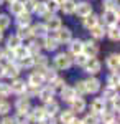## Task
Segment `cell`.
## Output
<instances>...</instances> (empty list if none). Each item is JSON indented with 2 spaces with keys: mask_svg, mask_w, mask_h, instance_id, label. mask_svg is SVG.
Instances as JSON below:
<instances>
[{
  "mask_svg": "<svg viewBox=\"0 0 120 124\" xmlns=\"http://www.w3.org/2000/svg\"><path fill=\"white\" fill-rule=\"evenodd\" d=\"M12 93V89H10V85L7 83H0V98H3V96H8Z\"/></svg>",
  "mask_w": 120,
  "mask_h": 124,
  "instance_id": "cell-45",
  "label": "cell"
},
{
  "mask_svg": "<svg viewBox=\"0 0 120 124\" xmlns=\"http://www.w3.org/2000/svg\"><path fill=\"white\" fill-rule=\"evenodd\" d=\"M38 96H40V99H41L43 103H49V101H53L54 89H53L51 86H46V88H43V89L38 91Z\"/></svg>",
  "mask_w": 120,
  "mask_h": 124,
  "instance_id": "cell-11",
  "label": "cell"
},
{
  "mask_svg": "<svg viewBox=\"0 0 120 124\" xmlns=\"http://www.w3.org/2000/svg\"><path fill=\"white\" fill-rule=\"evenodd\" d=\"M13 56H15V58L20 61V60H23V58L30 56V55H28V50H27L25 46H18L15 51H13Z\"/></svg>",
  "mask_w": 120,
  "mask_h": 124,
  "instance_id": "cell-34",
  "label": "cell"
},
{
  "mask_svg": "<svg viewBox=\"0 0 120 124\" xmlns=\"http://www.w3.org/2000/svg\"><path fill=\"white\" fill-rule=\"evenodd\" d=\"M56 33H58V35H56V40H58L59 43H69V41L73 40V33H71V30L66 28V27H64V28L61 27Z\"/></svg>",
  "mask_w": 120,
  "mask_h": 124,
  "instance_id": "cell-9",
  "label": "cell"
},
{
  "mask_svg": "<svg viewBox=\"0 0 120 124\" xmlns=\"http://www.w3.org/2000/svg\"><path fill=\"white\" fill-rule=\"evenodd\" d=\"M91 35H92V37H94L95 40L104 38V35H105V28H104V25L97 23L95 27H92V28H91Z\"/></svg>",
  "mask_w": 120,
  "mask_h": 124,
  "instance_id": "cell-26",
  "label": "cell"
},
{
  "mask_svg": "<svg viewBox=\"0 0 120 124\" xmlns=\"http://www.w3.org/2000/svg\"><path fill=\"white\" fill-rule=\"evenodd\" d=\"M46 28L48 31H58V30L63 27V23H61V18L59 17H56V15H48L46 17Z\"/></svg>",
  "mask_w": 120,
  "mask_h": 124,
  "instance_id": "cell-6",
  "label": "cell"
},
{
  "mask_svg": "<svg viewBox=\"0 0 120 124\" xmlns=\"http://www.w3.org/2000/svg\"><path fill=\"white\" fill-rule=\"evenodd\" d=\"M45 109L43 108H35L33 111H28V117H30V121H36V123H41L43 119H45Z\"/></svg>",
  "mask_w": 120,
  "mask_h": 124,
  "instance_id": "cell-13",
  "label": "cell"
},
{
  "mask_svg": "<svg viewBox=\"0 0 120 124\" xmlns=\"http://www.w3.org/2000/svg\"><path fill=\"white\" fill-rule=\"evenodd\" d=\"M41 124H56V119L53 116H45V119L41 121Z\"/></svg>",
  "mask_w": 120,
  "mask_h": 124,
  "instance_id": "cell-51",
  "label": "cell"
},
{
  "mask_svg": "<svg viewBox=\"0 0 120 124\" xmlns=\"http://www.w3.org/2000/svg\"><path fill=\"white\" fill-rule=\"evenodd\" d=\"M33 12H35L36 15H41V17H48V15H49L48 10H46V3H45V2H38Z\"/></svg>",
  "mask_w": 120,
  "mask_h": 124,
  "instance_id": "cell-31",
  "label": "cell"
},
{
  "mask_svg": "<svg viewBox=\"0 0 120 124\" xmlns=\"http://www.w3.org/2000/svg\"><path fill=\"white\" fill-rule=\"evenodd\" d=\"M84 85H86V93H91V94L97 93V91L100 89V81H99L97 78H94V76H91L89 79H86Z\"/></svg>",
  "mask_w": 120,
  "mask_h": 124,
  "instance_id": "cell-7",
  "label": "cell"
},
{
  "mask_svg": "<svg viewBox=\"0 0 120 124\" xmlns=\"http://www.w3.org/2000/svg\"><path fill=\"white\" fill-rule=\"evenodd\" d=\"M43 109H45L46 116H54L56 113L59 111V106H58V103H56V101H49V103H46V106H45Z\"/></svg>",
  "mask_w": 120,
  "mask_h": 124,
  "instance_id": "cell-28",
  "label": "cell"
},
{
  "mask_svg": "<svg viewBox=\"0 0 120 124\" xmlns=\"http://www.w3.org/2000/svg\"><path fill=\"white\" fill-rule=\"evenodd\" d=\"M76 119L74 117V111H63L61 113V123L63 124H71Z\"/></svg>",
  "mask_w": 120,
  "mask_h": 124,
  "instance_id": "cell-32",
  "label": "cell"
},
{
  "mask_svg": "<svg viewBox=\"0 0 120 124\" xmlns=\"http://www.w3.org/2000/svg\"><path fill=\"white\" fill-rule=\"evenodd\" d=\"M3 2H5V0H0V5H2V3H3Z\"/></svg>",
  "mask_w": 120,
  "mask_h": 124,
  "instance_id": "cell-57",
  "label": "cell"
},
{
  "mask_svg": "<svg viewBox=\"0 0 120 124\" xmlns=\"http://www.w3.org/2000/svg\"><path fill=\"white\" fill-rule=\"evenodd\" d=\"M82 124H100V119H99V116L91 113V114H87L82 119Z\"/></svg>",
  "mask_w": 120,
  "mask_h": 124,
  "instance_id": "cell-38",
  "label": "cell"
},
{
  "mask_svg": "<svg viewBox=\"0 0 120 124\" xmlns=\"http://www.w3.org/2000/svg\"><path fill=\"white\" fill-rule=\"evenodd\" d=\"M104 23L109 27H115L119 23V10H105L104 12Z\"/></svg>",
  "mask_w": 120,
  "mask_h": 124,
  "instance_id": "cell-4",
  "label": "cell"
},
{
  "mask_svg": "<svg viewBox=\"0 0 120 124\" xmlns=\"http://www.w3.org/2000/svg\"><path fill=\"white\" fill-rule=\"evenodd\" d=\"M74 13L77 15V17H87V15H91L92 13V5L91 3H87V2H76V10H74Z\"/></svg>",
  "mask_w": 120,
  "mask_h": 124,
  "instance_id": "cell-2",
  "label": "cell"
},
{
  "mask_svg": "<svg viewBox=\"0 0 120 124\" xmlns=\"http://www.w3.org/2000/svg\"><path fill=\"white\" fill-rule=\"evenodd\" d=\"M36 3H38V0H27V2H25V10H27L28 13L33 12L35 7H36Z\"/></svg>",
  "mask_w": 120,
  "mask_h": 124,
  "instance_id": "cell-48",
  "label": "cell"
},
{
  "mask_svg": "<svg viewBox=\"0 0 120 124\" xmlns=\"http://www.w3.org/2000/svg\"><path fill=\"white\" fill-rule=\"evenodd\" d=\"M71 106H73V109L71 111H77V113H82L84 109H86V101H84L82 98H74L73 101H71Z\"/></svg>",
  "mask_w": 120,
  "mask_h": 124,
  "instance_id": "cell-25",
  "label": "cell"
},
{
  "mask_svg": "<svg viewBox=\"0 0 120 124\" xmlns=\"http://www.w3.org/2000/svg\"><path fill=\"white\" fill-rule=\"evenodd\" d=\"M10 89H12L15 94H23V93L27 91V85H25V81H21V79H15V81L10 85Z\"/></svg>",
  "mask_w": 120,
  "mask_h": 124,
  "instance_id": "cell-18",
  "label": "cell"
},
{
  "mask_svg": "<svg viewBox=\"0 0 120 124\" xmlns=\"http://www.w3.org/2000/svg\"><path fill=\"white\" fill-rule=\"evenodd\" d=\"M119 83H120V79H119V73L117 71H112V75L109 78H107V86L109 88H119Z\"/></svg>",
  "mask_w": 120,
  "mask_h": 124,
  "instance_id": "cell-29",
  "label": "cell"
},
{
  "mask_svg": "<svg viewBox=\"0 0 120 124\" xmlns=\"http://www.w3.org/2000/svg\"><path fill=\"white\" fill-rule=\"evenodd\" d=\"M10 12L13 13V15H20V13H23V12H27L25 10V2H21V0H15V2H10Z\"/></svg>",
  "mask_w": 120,
  "mask_h": 124,
  "instance_id": "cell-16",
  "label": "cell"
},
{
  "mask_svg": "<svg viewBox=\"0 0 120 124\" xmlns=\"http://www.w3.org/2000/svg\"><path fill=\"white\" fill-rule=\"evenodd\" d=\"M119 65H120V56L117 53H112L107 58V66L110 71H119Z\"/></svg>",
  "mask_w": 120,
  "mask_h": 124,
  "instance_id": "cell-17",
  "label": "cell"
},
{
  "mask_svg": "<svg viewBox=\"0 0 120 124\" xmlns=\"http://www.w3.org/2000/svg\"><path fill=\"white\" fill-rule=\"evenodd\" d=\"M2 53H3V51H2V50H0V56H2Z\"/></svg>",
  "mask_w": 120,
  "mask_h": 124,
  "instance_id": "cell-58",
  "label": "cell"
},
{
  "mask_svg": "<svg viewBox=\"0 0 120 124\" xmlns=\"http://www.w3.org/2000/svg\"><path fill=\"white\" fill-rule=\"evenodd\" d=\"M15 108H17L18 113H28L30 111V99L28 98H20L17 101V104H15Z\"/></svg>",
  "mask_w": 120,
  "mask_h": 124,
  "instance_id": "cell-24",
  "label": "cell"
},
{
  "mask_svg": "<svg viewBox=\"0 0 120 124\" xmlns=\"http://www.w3.org/2000/svg\"><path fill=\"white\" fill-rule=\"evenodd\" d=\"M31 35L33 37H38V38H45L48 35V28L45 23H36L33 28H31Z\"/></svg>",
  "mask_w": 120,
  "mask_h": 124,
  "instance_id": "cell-15",
  "label": "cell"
},
{
  "mask_svg": "<svg viewBox=\"0 0 120 124\" xmlns=\"http://www.w3.org/2000/svg\"><path fill=\"white\" fill-rule=\"evenodd\" d=\"M8 27H10V18H8V15H5V13H0V31L7 30Z\"/></svg>",
  "mask_w": 120,
  "mask_h": 124,
  "instance_id": "cell-39",
  "label": "cell"
},
{
  "mask_svg": "<svg viewBox=\"0 0 120 124\" xmlns=\"http://www.w3.org/2000/svg\"><path fill=\"white\" fill-rule=\"evenodd\" d=\"M8 2H15V0H8Z\"/></svg>",
  "mask_w": 120,
  "mask_h": 124,
  "instance_id": "cell-59",
  "label": "cell"
},
{
  "mask_svg": "<svg viewBox=\"0 0 120 124\" xmlns=\"http://www.w3.org/2000/svg\"><path fill=\"white\" fill-rule=\"evenodd\" d=\"M33 66V56H27L23 60H20V66L18 68H31Z\"/></svg>",
  "mask_w": 120,
  "mask_h": 124,
  "instance_id": "cell-43",
  "label": "cell"
},
{
  "mask_svg": "<svg viewBox=\"0 0 120 124\" xmlns=\"http://www.w3.org/2000/svg\"><path fill=\"white\" fill-rule=\"evenodd\" d=\"M45 3H46V10H48V13H51V15H53L54 12H58V10H59V5L56 3L54 0H46Z\"/></svg>",
  "mask_w": 120,
  "mask_h": 124,
  "instance_id": "cell-40",
  "label": "cell"
},
{
  "mask_svg": "<svg viewBox=\"0 0 120 124\" xmlns=\"http://www.w3.org/2000/svg\"><path fill=\"white\" fill-rule=\"evenodd\" d=\"M71 124H82V121H79V119H74Z\"/></svg>",
  "mask_w": 120,
  "mask_h": 124,
  "instance_id": "cell-53",
  "label": "cell"
},
{
  "mask_svg": "<svg viewBox=\"0 0 120 124\" xmlns=\"http://www.w3.org/2000/svg\"><path fill=\"white\" fill-rule=\"evenodd\" d=\"M20 73V68L15 65V63H8L7 66H3V76L7 78H12V79H17Z\"/></svg>",
  "mask_w": 120,
  "mask_h": 124,
  "instance_id": "cell-10",
  "label": "cell"
},
{
  "mask_svg": "<svg viewBox=\"0 0 120 124\" xmlns=\"http://www.w3.org/2000/svg\"><path fill=\"white\" fill-rule=\"evenodd\" d=\"M0 124H15V123H13V119H12V117H3Z\"/></svg>",
  "mask_w": 120,
  "mask_h": 124,
  "instance_id": "cell-52",
  "label": "cell"
},
{
  "mask_svg": "<svg viewBox=\"0 0 120 124\" xmlns=\"http://www.w3.org/2000/svg\"><path fill=\"white\" fill-rule=\"evenodd\" d=\"M104 5H105V10H119V7H117V0H105Z\"/></svg>",
  "mask_w": 120,
  "mask_h": 124,
  "instance_id": "cell-47",
  "label": "cell"
},
{
  "mask_svg": "<svg viewBox=\"0 0 120 124\" xmlns=\"http://www.w3.org/2000/svg\"><path fill=\"white\" fill-rule=\"evenodd\" d=\"M43 46L46 48L48 51H54L56 48L59 46V41H58V40H56V37H45V45H43Z\"/></svg>",
  "mask_w": 120,
  "mask_h": 124,
  "instance_id": "cell-22",
  "label": "cell"
},
{
  "mask_svg": "<svg viewBox=\"0 0 120 124\" xmlns=\"http://www.w3.org/2000/svg\"><path fill=\"white\" fill-rule=\"evenodd\" d=\"M40 48H41V45H38V41H31L27 46L28 55H30V56H36L38 53H40Z\"/></svg>",
  "mask_w": 120,
  "mask_h": 124,
  "instance_id": "cell-33",
  "label": "cell"
},
{
  "mask_svg": "<svg viewBox=\"0 0 120 124\" xmlns=\"http://www.w3.org/2000/svg\"><path fill=\"white\" fill-rule=\"evenodd\" d=\"M107 35H109V38H110L112 41H119V38H120L119 27H117V25H115V27H110L109 31H107Z\"/></svg>",
  "mask_w": 120,
  "mask_h": 124,
  "instance_id": "cell-36",
  "label": "cell"
},
{
  "mask_svg": "<svg viewBox=\"0 0 120 124\" xmlns=\"http://www.w3.org/2000/svg\"><path fill=\"white\" fill-rule=\"evenodd\" d=\"M56 76H58V75H56V71L53 68H46V70L43 71V78H45V79H49V81H51V79L56 78Z\"/></svg>",
  "mask_w": 120,
  "mask_h": 124,
  "instance_id": "cell-46",
  "label": "cell"
},
{
  "mask_svg": "<svg viewBox=\"0 0 120 124\" xmlns=\"http://www.w3.org/2000/svg\"><path fill=\"white\" fill-rule=\"evenodd\" d=\"M87 60H89V58L86 56L84 53H79V55H76V65H77V66H82V68H84V65L87 63Z\"/></svg>",
  "mask_w": 120,
  "mask_h": 124,
  "instance_id": "cell-44",
  "label": "cell"
},
{
  "mask_svg": "<svg viewBox=\"0 0 120 124\" xmlns=\"http://www.w3.org/2000/svg\"><path fill=\"white\" fill-rule=\"evenodd\" d=\"M91 111H92V114L100 116L102 113L105 111V99H102V98H95L92 103H91Z\"/></svg>",
  "mask_w": 120,
  "mask_h": 124,
  "instance_id": "cell-8",
  "label": "cell"
},
{
  "mask_svg": "<svg viewBox=\"0 0 120 124\" xmlns=\"http://www.w3.org/2000/svg\"><path fill=\"white\" fill-rule=\"evenodd\" d=\"M17 23H18V28H21V27H28V25L31 23L30 13H28V12H23V13L17 15Z\"/></svg>",
  "mask_w": 120,
  "mask_h": 124,
  "instance_id": "cell-23",
  "label": "cell"
},
{
  "mask_svg": "<svg viewBox=\"0 0 120 124\" xmlns=\"http://www.w3.org/2000/svg\"><path fill=\"white\" fill-rule=\"evenodd\" d=\"M54 65L58 70H69L73 66V58L69 56L67 53H59L54 58Z\"/></svg>",
  "mask_w": 120,
  "mask_h": 124,
  "instance_id": "cell-1",
  "label": "cell"
},
{
  "mask_svg": "<svg viewBox=\"0 0 120 124\" xmlns=\"http://www.w3.org/2000/svg\"><path fill=\"white\" fill-rule=\"evenodd\" d=\"M82 23H84V27H86L87 30H91L92 27H95V25L99 23V17L94 15V13H91V15H87V17L82 18Z\"/></svg>",
  "mask_w": 120,
  "mask_h": 124,
  "instance_id": "cell-21",
  "label": "cell"
},
{
  "mask_svg": "<svg viewBox=\"0 0 120 124\" xmlns=\"http://www.w3.org/2000/svg\"><path fill=\"white\" fill-rule=\"evenodd\" d=\"M82 53L86 55L87 58H95L97 56V53H99V45L95 43V41H86L82 46Z\"/></svg>",
  "mask_w": 120,
  "mask_h": 124,
  "instance_id": "cell-5",
  "label": "cell"
},
{
  "mask_svg": "<svg viewBox=\"0 0 120 124\" xmlns=\"http://www.w3.org/2000/svg\"><path fill=\"white\" fill-rule=\"evenodd\" d=\"M10 111V104L7 101H0V114H7Z\"/></svg>",
  "mask_w": 120,
  "mask_h": 124,
  "instance_id": "cell-50",
  "label": "cell"
},
{
  "mask_svg": "<svg viewBox=\"0 0 120 124\" xmlns=\"http://www.w3.org/2000/svg\"><path fill=\"white\" fill-rule=\"evenodd\" d=\"M100 116H102L104 124H113L115 123V113H107V111H104Z\"/></svg>",
  "mask_w": 120,
  "mask_h": 124,
  "instance_id": "cell-37",
  "label": "cell"
},
{
  "mask_svg": "<svg viewBox=\"0 0 120 124\" xmlns=\"http://www.w3.org/2000/svg\"><path fill=\"white\" fill-rule=\"evenodd\" d=\"M115 96H119V94H117V89L107 86V88H105V91H104V98H105V99H113Z\"/></svg>",
  "mask_w": 120,
  "mask_h": 124,
  "instance_id": "cell-41",
  "label": "cell"
},
{
  "mask_svg": "<svg viewBox=\"0 0 120 124\" xmlns=\"http://www.w3.org/2000/svg\"><path fill=\"white\" fill-rule=\"evenodd\" d=\"M18 46H21V40L17 37V35H13V37H10L7 40V48H8L10 51H15Z\"/></svg>",
  "mask_w": 120,
  "mask_h": 124,
  "instance_id": "cell-27",
  "label": "cell"
},
{
  "mask_svg": "<svg viewBox=\"0 0 120 124\" xmlns=\"http://www.w3.org/2000/svg\"><path fill=\"white\" fill-rule=\"evenodd\" d=\"M56 3H58V5H59V7H61V3H63V2H64V0H54Z\"/></svg>",
  "mask_w": 120,
  "mask_h": 124,
  "instance_id": "cell-55",
  "label": "cell"
},
{
  "mask_svg": "<svg viewBox=\"0 0 120 124\" xmlns=\"http://www.w3.org/2000/svg\"><path fill=\"white\" fill-rule=\"evenodd\" d=\"M30 117H28V113H18V114L13 117V123L15 124H28Z\"/></svg>",
  "mask_w": 120,
  "mask_h": 124,
  "instance_id": "cell-35",
  "label": "cell"
},
{
  "mask_svg": "<svg viewBox=\"0 0 120 124\" xmlns=\"http://www.w3.org/2000/svg\"><path fill=\"white\" fill-rule=\"evenodd\" d=\"M61 98L67 101V103H71L74 98H77V93H76V89L71 88V86H63L61 88Z\"/></svg>",
  "mask_w": 120,
  "mask_h": 124,
  "instance_id": "cell-12",
  "label": "cell"
},
{
  "mask_svg": "<svg viewBox=\"0 0 120 124\" xmlns=\"http://www.w3.org/2000/svg\"><path fill=\"white\" fill-rule=\"evenodd\" d=\"M43 83H45V78H43V75H40L38 71H35V73H31V75H30V78H28V85H27V86L40 88Z\"/></svg>",
  "mask_w": 120,
  "mask_h": 124,
  "instance_id": "cell-14",
  "label": "cell"
},
{
  "mask_svg": "<svg viewBox=\"0 0 120 124\" xmlns=\"http://www.w3.org/2000/svg\"><path fill=\"white\" fill-rule=\"evenodd\" d=\"M3 40V31H0V41Z\"/></svg>",
  "mask_w": 120,
  "mask_h": 124,
  "instance_id": "cell-56",
  "label": "cell"
},
{
  "mask_svg": "<svg viewBox=\"0 0 120 124\" xmlns=\"http://www.w3.org/2000/svg\"><path fill=\"white\" fill-rule=\"evenodd\" d=\"M74 89H76V93H79V94H86V85H84V81H77Z\"/></svg>",
  "mask_w": 120,
  "mask_h": 124,
  "instance_id": "cell-49",
  "label": "cell"
},
{
  "mask_svg": "<svg viewBox=\"0 0 120 124\" xmlns=\"http://www.w3.org/2000/svg\"><path fill=\"white\" fill-rule=\"evenodd\" d=\"M84 70H86L89 75H97V73H100L102 65H100V61H99L97 58H89L87 63L84 65Z\"/></svg>",
  "mask_w": 120,
  "mask_h": 124,
  "instance_id": "cell-3",
  "label": "cell"
},
{
  "mask_svg": "<svg viewBox=\"0 0 120 124\" xmlns=\"http://www.w3.org/2000/svg\"><path fill=\"white\" fill-rule=\"evenodd\" d=\"M69 43H71V45H69V51L73 53L74 56H76V55H79V53H82L84 41H81V40H71Z\"/></svg>",
  "mask_w": 120,
  "mask_h": 124,
  "instance_id": "cell-20",
  "label": "cell"
},
{
  "mask_svg": "<svg viewBox=\"0 0 120 124\" xmlns=\"http://www.w3.org/2000/svg\"><path fill=\"white\" fill-rule=\"evenodd\" d=\"M3 76V66H2V65H0V78Z\"/></svg>",
  "mask_w": 120,
  "mask_h": 124,
  "instance_id": "cell-54",
  "label": "cell"
},
{
  "mask_svg": "<svg viewBox=\"0 0 120 124\" xmlns=\"http://www.w3.org/2000/svg\"><path fill=\"white\" fill-rule=\"evenodd\" d=\"M59 8L63 10L66 15H73L74 10H76V0H64Z\"/></svg>",
  "mask_w": 120,
  "mask_h": 124,
  "instance_id": "cell-19",
  "label": "cell"
},
{
  "mask_svg": "<svg viewBox=\"0 0 120 124\" xmlns=\"http://www.w3.org/2000/svg\"><path fill=\"white\" fill-rule=\"evenodd\" d=\"M63 86H64V79H63V78L56 76V78H53V79H51V88H53V89H58V88L61 89Z\"/></svg>",
  "mask_w": 120,
  "mask_h": 124,
  "instance_id": "cell-42",
  "label": "cell"
},
{
  "mask_svg": "<svg viewBox=\"0 0 120 124\" xmlns=\"http://www.w3.org/2000/svg\"><path fill=\"white\" fill-rule=\"evenodd\" d=\"M17 37H18L20 40H30L33 37V35H31V28H30V27H21V28H18Z\"/></svg>",
  "mask_w": 120,
  "mask_h": 124,
  "instance_id": "cell-30",
  "label": "cell"
}]
</instances>
